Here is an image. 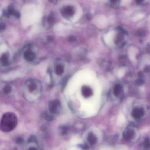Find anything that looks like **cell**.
Wrapping results in <instances>:
<instances>
[{
  "label": "cell",
  "mask_w": 150,
  "mask_h": 150,
  "mask_svg": "<svg viewBox=\"0 0 150 150\" xmlns=\"http://www.w3.org/2000/svg\"><path fill=\"white\" fill-rule=\"evenodd\" d=\"M18 119L15 114L11 112L6 113L1 118V129L4 132H9L15 128Z\"/></svg>",
  "instance_id": "cell-1"
},
{
  "label": "cell",
  "mask_w": 150,
  "mask_h": 150,
  "mask_svg": "<svg viewBox=\"0 0 150 150\" xmlns=\"http://www.w3.org/2000/svg\"><path fill=\"white\" fill-rule=\"evenodd\" d=\"M118 33L115 37L114 43L117 46L122 47L125 45L127 39L128 34L125 30L120 28L118 29Z\"/></svg>",
  "instance_id": "cell-2"
},
{
  "label": "cell",
  "mask_w": 150,
  "mask_h": 150,
  "mask_svg": "<svg viewBox=\"0 0 150 150\" xmlns=\"http://www.w3.org/2000/svg\"><path fill=\"white\" fill-rule=\"evenodd\" d=\"M61 107V103L58 100H55L49 103L48 108L50 112L52 114H56L59 112Z\"/></svg>",
  "instance_id": "cell-3"
},
{
  "label": "cell",
  "mask_w": 150,
  "mask_h": 150,
  "mask_svg": "<svg viewBox=\"0 0 150 150\" xmlns=\"http://www.w3.org/2000/svg\"><path fill=\"white\" fill-rule=\"evenodd\" d=\"M27 86L29 91L30 93H33L38 89V85L36 81L34 80H30L28 81Z\"/></svg>",
  "instance_id": "cell-4"
},
{
  "label": "cell",
  "mask_w": 150,
  "mask_h": 150,
  "mask_svg": "<svg viewBox=\"0 0 150 150\" xmlns=\"http://www.w3.org/2000/svg\"><path fill=\"white\" fill-rule=\"evenodd\" d=\"M81 93L84 97L89 98L93 95V91L89 86L85 85L81 88Z\"/></svg>",
  "instance_id": "cell-5"
},
{
  "label": "cell",
  "mask_w": 150,
  "mask_h": 150,
  "mask_svg": "<svg viewBox=\"0 0 150 150\" xmlns=\"http://www.w3.org/2000/svg\"><path fill=\"white\" fill-rule=\"evenodd\" d=\"M144 114V110L142 108L134 109L133 110L132 115L135 119H139Z\"/></svg>",
  "instance_id": "cell-6"
},
{
  "label": "cell",
  "mask_w": 150,
  "mask_h": 150,
  "mask_svg": "<svg viewBox=\"0 0 150 150\" xmlns=\"http://www.w3.org/2000/svg\"><path fill=\"white\" fill-rule=\"evenodd\" d=\"M24 57L26 60L28 61H32L35 59V54L33 52H31L30 50H28L25 52L24 53Z\"/></svg>",
  "instance_id": "cell-7"
},
{
  "label": "cell",
  "mask_w": 150,
  "mask_h": 150,
  "mask_svg": "<svg viewBox=\"0 0 150 150\" xmlns=\"http://www.w3.org/2000/svg\"><path fill=\"white\" fill-rule=\"evenodd\" d=\"M134 136V132L132 129L127 130L124 133V138L126 141H129L133 138Z\"/></svg>",
  "instance_id": "cell-8"
},
{
  "label": "cell",
  "mask_w": 150,
  "mask_h": 150,
  "mask_svg": "<svg viewBox=\"0 0 150 150\" xmlns=\"http://www.w3.org/2000/svg\"><path fill=\"white\" fill-rule=\"evenodd\" d=\"M87 140H88V142L92 145H95L97 141V137L92 132L88 134V137H87Z\"/></svg>",
  "instance_id": "cell-9"
},
{
  "label": "cell",
  "mask_w": 150,
  "mask_h": 150,
  "mask_svg": "<svg viewBox=\"0 0 150 150\" xmlns=\"http://www.w3.org/2000/svg\"><path fill=\"white\" fill-rule=\"evenodd\" d=\"M63 14H64L65 15H73L74 13V8L73 7H71V6H67L64 8L63 9Z\"/></svg>",
  "instance_id": "cell-10"
},
{
  "label": "cell",
  "mask_w": 150,
  "mask_h": 150,
  "mask_svg": "<svg viewBox=\"0 0 150 150\" xmlns=\"http://www.w3.org/2000/svg\"><path fill=\"white\" fill-rule=\"evenodd\" d=\"M9 56L7 53H4L1 57V62L3 66H7L9 63Z\"/></svg>",
  "instance_id": "cell-11"
},
{
  "label": "cell",
  "mask_w": 150,
  "mask_h": 150,
  "mask_svg": "<svg viewBox=\"0 0 150 150\" xmlns=\"http://www.w3.org/2000/svg\"><path fill=\"white\" fill-rule=\"evenodd\" d=\"M122 87L119 85H117L114 88V94L116 96H118L122 93Z\"/></svg>",
  "instance_id": "cell-12"
},
{
  "label": "cell",
  "mask_w": 150,
  "mask_h": 150,
  "mask_svg": "<svg viewBox=\"0 0 150 150\" xmlns=\"http://www.w3.org/2000/svg\"><path fill=\"white\" fill-rule=\"evenodd\" d=\"M63 71H64V68L62 65H60V64L57 65L56 69H55V72L57 75H62L63 74Z\"/></svg>",
  "instance_id": "cell-13"
},
{
  "label": "cell",
  "mask_w": 150,
  "mask_h": 150,
  "mask_svg": "<svg viewBox=\"0 0 150 150\" xmlns=\"http://www.w3.org/2000/svg\"><path fill=\"white\" fill-rule=\"evenodd\" d=\"M120 1L121 0H110V4L114 7L118 6L120 4Z\"/></svg>",
  "instance_id": "cell-14"
},
{
  "label": "cell",
  "mask_w": 150,
  "mask_h": 150,
  "mask_svg": "<svg viewBox=\"0 0 150 150\" xmlns=\"http://www.w3.org/2000/svg\"><path fill=\"white\" fill-rule=\"evenodd\" d=\"M11 87L9 85H6L3 89V92L5 94H9L11 91Z\"/></svg>",
  "instance_id": "cell-15"
},
{
  "label": "cell",
  "mask_w": 150,
  "mask_h": 150,
  "mask_svg": "<svg viewBox=\"0 0 150 150\" xmlns=\"http://www.w3.org/2000/svg\"><path fill=\"white\" fill-rule=\"evenodd\" d=\"M144 146L146 148H149L150 147V140L149 139H146L143 143Z\"/></svg>",
  "instance_id": "cell-16"
},
{
  "label": "cell",
  "mask_w": 150,
  "mask_h": 150,
  "mask_svg": "<svg viewBox=\"0 0 150 150\" xmlns=\"http://www.w3.org/2000/svg\"><path fill=\"white\" fill-rule=\"evenodd\" d=\"M61 133L63 134V135H65L66 134L67 132V130H68V128H67L66 127H62L61 128Z\"/></svg>",
  "instance_id": "cell-17"
},
{
  "label": "cell",
  "mask_w": 150,
  "mask_h": 150,
  "mask_svg": "<svg viewBox=\"0 0 150 150\" xmlns=\"http://www.w3.org/2000/svg\"><path fill=\"white\" fill-rule=\"evenodd\" d=\"M48 21L50 24H53L54 22V18L52 15H50L48 19Z\"/></svg>",
  "instance_id": "cell-18"
},
{
  "label": "cell",
  "mask_w": 150,
  "mask_h": 150,
  "mask_svg": "<svg viewBox=\"0 0 150 150\" xmlns=\"http://www.w3.org/2000/svg\"><path fill=\"white\" fill-rule=\"evenodd\" d=\"M23 142H24V140H23L22 138H21V137H18V138L16 139V143L20 144V143H23Z\"/></svg>",
  "instance_id": "cell-19"
},
{
  "label": "cell",
  "mask_w": 150,
  "mask_h": 150,
  "mask_svg": "<svg viewBox=\"0 0 150 150\" xmlns=\"http://www.w3.org/2000/svg\"><path fill=\"white\" fill-rule=\"evenodd\" d=\"M75 37L73 36H71L69 37V38H68V40H69V42H74V41L75 40Z\"/></svg>",
  "instance_id": "cell-20"
},
{
  "label": "cell",
  "mask_w": 150,
  "mask_h": 150,
  "mask_svg": "<svg viewBox=\"0 0 150 150\" xmlns=\"http://www.w3.org/2000/svg\"><path fill=\"white\" fill-rule=\"evenodd\" d=\"M145 1V0H136V1L137 4L141 5V4H142Z\"/></svg>",
  "instance_id": "cell-21"
},
{
  "label": "cell",
  "mask_w": 150,
  "mask_h": 150,
  "mask_svg": "<svg viewBox=\"0 0 150 150\" xmlns=\"http://www.w3.org/2000/svg\"><path fill=\"white\" fill-rule=\"evenodd\" d=\"M138 33L140 36H142L144 34V32L142 30H139L138 32Z\"/></svg>",
  "instance_id": "cell-22"
},
{
  "label": "cell",
  "mask_w": 150,
  "mask_h": 150,
  "mask_svg": "<svg viewBox=\"0 0 150 150\" xmlns=\"http://www.w3.org/2000/svg\"><path fill=\"white\" fill-rule=\"evenodd\" d=\"M49 1L51 2V3H53V4H56L57 2V0H50Z\"/></svg>",
  "instance_id": "cell-23"
}]
</instances>
